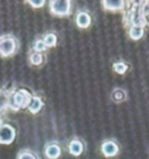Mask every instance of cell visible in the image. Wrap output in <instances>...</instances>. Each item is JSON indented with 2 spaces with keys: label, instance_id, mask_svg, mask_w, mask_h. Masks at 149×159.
<instances>
[{
  "label": "cell",
  "instance_id": "ac0fdd59",
  "mask_svg": "<svg viewBox=\"0 0 149 159\" xmlns=\"http://www.w3.org/2000/svg\"><path fill=\"white\" fill-rule=\"evenodd\" d=\"M18 159H39V157L29 150H25V151H21L19 153Z\"/></svg>",
  "mask_w": 149,
  "mask_h": 159
},
{
  "label": "cell",
  "instance_id": "6da1fadb",
  "mask_svg": "<svg viewBox=\"0 0 149 159\" xmlns=\"http://www.w3.org/2000/svg\"><path fill=\"white\" fill-rule=\"evenodd\" d=\"M32 95L26 89H20L14 91L12 96H10V105L12 109H21V108H27L29 104Z\"/></svg>",
  "mask_w": 149,
  "mask_h": 159
},
{
  "label": "cell",
  "instance_id": "ba28073f",
  "mask_svg": "<svg viewBox=\"0 0 149 159\" xmlns=\"http://www.w3.org/2000/svg\"><path fill=\"white\" fill-rule=\"evenodd\" d=\"M101 4L105 11H111V12L122 11L125 8L124 0H104Z\"/></svg>",
  "mask_w": 149,
  "mask_h": 159
},
{
  "label": "cell",
  "instance_id": "52a82bcc",
  "mask_svg": "<svg viewBox=\"0 0 149 159\" xmlns=\"http://www.w3.org/2000/svg\"><path fill=\"white\" fill-rule=\"evenodd\" d=\"M45 154L48 159H57L62 154V149L57 143H49L45 146Z\"/></svg>",
  "mask_w": 149,
  "mask_h": 159
},
{
  "label": "cell",
  "instance_id": "5b68a950",
  "mask_svg": "<svg viewBox=\"0 0 149 159\" xmlns=\"http://www.w3.org/2000/svg\"><path fill=\"white\" fill-rule=\"evenodd\" d=\"M101 152L105 157L111 158V157H115L117 154L119 153V145L115 143L114 140H105L101 144Z\"/></svg>",
  "mask_w": 149,
  "mask_h": 159
},
{
  "label": "cell",
  "instance_id": "2e32d148",
  "mask_svg": "<svg viewBox=\"0 0 149 159\" xmlns=\"http://www.w3.org/2000/svg\"><path fill=\"white\" fill-rule=\"evenodd\" d=\"M47 45L45 43V41H43V39H39L35 41L34 43V52H36V53H42V52H45V50H47Z\"/></svg>",
  "mask_w": 149,
  "mask_h": 159
},
{
  "label": "cell",
  "instance_id": "7a4b0ae2",
  "mask_svg": "<svg viewBox=\"0 0 149 159\" xmlns=\"http://www.w3.org/2000/svg\"><path fill=\"white\" fill-rule=\"evenodd\" d=\"M49 10L54 15L65 16L71 12V1L70 0H51L49 1Z\"/></svg>",
  "mask_w": 149,
  "mask_h": 159
},
{
  "label": "cell",
  "instance_id": "44dd1931",
  "mask_svg": "<svg viewBox=\"0 0 149 159\" xmlns=\"http://www.w3.org/2000/svg\"><path fill=\"white\" fill-rule=\"evenodd\" d=\"M1 125H2V119H1V117H0V128H1Z\"/></svg>",
  "mask_w": 149,
  "mask_h": 159
},
{
  "label": "cell",
  "instance_id": "4fadbf2b",
  "mask_svg": "<svg viewBox=\"0 0 149 159\" xmlns=\"http://www.w3.org/2000/svg\"><path fill=\"white\" fill-rule=\"evenodd\" d=\"M43 41H45V43L47 45L48 48H49V47H55L56 43H57V36H56V34H54V33H48V34L45 35Z\"/></svg>",
  "mask_w": 149,
  "mask_h": 159
},
{
  "label": "cell",
  "instance_id": "d6986e66",
  "mask_svg": "<svg viewBox=\"0 0 149 159\" xmlns=\"http://www.w3.org/2000/svg\"><path fill=\"white\" fill-rule=\"evenodd\" d=\"M28 4H29L32 7H35V8H40V7H43L45 4V0H29L28 1Z\"/></svg>",
  "mask_w": 149,
  "mask_h": 159
},
{
  "label": "cell",
  "instance_id": "e0dca14e",
  "mask_svg": "<svg viewBox=\"0 0 149 159\" xmlns=\"http://www.w3.org/2000/svg\"><path fill=\"white\" fill-rule=\"evenodd\" d=\"M112 98L114 99L115 102H122L126 98V94H125L124 90L121 89H115L113 93H112Z\"/></svg>",
  "mask_w": 149,
  "mask_h": 159
},
{
  "label": "cell",
  "instance_id": "8fae6325",
  "mask_svg": "<svg viewBox=\"0 0 149 159\" xmlns=\"http://www.w3.org/2000/svg\"><path fill=\"white\" fill-rule=\"evenodd\" d=\"M128 34H129V38L132 40H135V41H138V40L142 39L144 35V27L142 26H135V25H132L130 26V28L128 30Z\"/></svg>",
  "mask_w": 149,
  "mask_h": 159
},
{
  "label": "cell",
  "instance_id": "5bb4252c",
  "mask_svg": "<svg viewBox=\"0 0 149 159\" xmlns=\"http://www.w3.org/2000/svg\"><path fill=\"white\" fill-rule=\"evenodd\" d=\"M10 105V96L5 91L0 90V111L5 110Z\"/></svg>",
  "mask_w": 149,
  "mask_h": 159
},
{
  "label": "cell",
  "instance_id": "ffe728a7",
  "mask_svg": "<svg viewBox=\"0 0 149 159\" xmlns=\"http://www.w3.org/2000/svg\"><path fill=\"white\" fill-rule=\"evenodd\" d=\"M140 11L143 16H149V1H146L143 5L140 7Z\"/></svg>",
  "mask_w": 149,
  "mask_h": 159
},
{
  "label": "cell",
  "instance_id": "7c38bea8",
  "mask_svg": "<svg viewBox=\"0 0 149 159\" xmlns=\"http://www.w3.org/2000/svg\"><path fill=\"white\" fill-rule=\"evenodd\" d=\"M43 59L45 57H43L42 53H36V52L32 53L29 56V61L33 66H41L43 63Z\"/></svg>",
  "mask_w": 149,
  "mask_h": 159
},
{
  "label": "cell",
  "instance_id": "8992f818",
  "mask_svg": "<svg viewBox=\"0 0 149 159\" xmlns=\"http://www.w3.org/2000/svg\"><path fill=\"white\" fill-rule=\"evenodd\" d=\"M91 16L87 12H85V11H79L77 14H76V25L78 26L79 28L82 30H85V28H87L90 25H91Z\"/></svg>",
  "mask_w": 149,
  "mask_h": 159
},
{
  "label": "cell",
  "instance_id": "9c48e42d",
  "mask_svg": "<svg viewBox=\"0 0 149 159\" xmlns=\"http://www.w3.org/2000/svg\"><path fill=\"white\" fill-rule=\"evenodd\" d=\"M68 150H69L70 154H72L74 157H78V156H80V154L83 153V151H84V144H83L82 140L74 138L69 143Z\"/></svg>",
  "mask_w": 149,
  "mask_h": 159
},
{
  "label": "cell",
  "instance_id": "9a60e30c",
  "mask_svg": "<svg viewBox=\"0 0 149 159\" xmlns=\"http://www.w3.org/2000/svg\"><path fill=\"white\" fill-rule=\"evenodd\" d=\"M113 69H114L115 73H118L120 75H124L127 69H128V66L126 65L125 62L122 61H119V62H115L114 65H113Z\"/></svg>",
  "mask_w": 149,
  "mask_h": 159
},
{
  "label": "cell",
  "instance_id": "30bf717a",
  "mask_svg": "<svg viewBox=\"0 0 149 159\" xmlns=\"http://www.w3.org/2000/svg\"><path fill=\"white\" fill-rule=\"evenodd\" d=\"M42 107H43V102H42L41 97H39V96H33L27 108H28V110H29L32 114H37V112H40Z\"/></svg>",
  "mask_w": 149,
  "mask_h": 159
},
{
  "label": "cell",
  "instance_id": "277c9868",
  "mask_svg": "<svg viewBox=\"0 0 149 159\" xmlns=\"http://www.w3.org/2000/svg\"><path fill=\"white\" fill-rule=\"evenodd\" d=\"M15 129L11 124H2L0 128V144H12L15 139Z\"/></svg>",
  "mask_w": 149,
  "mask_h": 159
},
{
  "label": "cell",
  "instance_id": "3957f363",
  "mask_svg": "<svg viewBox=\"0 0 149 159\" xmlns=\"http://www.w3.org/2000/svg\"><path fill=\"white\" fill-rule=\"evenodd\" d=\"M18 42L12 35H5L0 38V54L2 56H11L16 52Z\"/></svg>",
  "mask_w": 149,
  "mask_h": 159
}]
</instances>
